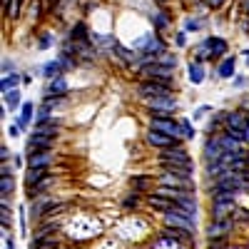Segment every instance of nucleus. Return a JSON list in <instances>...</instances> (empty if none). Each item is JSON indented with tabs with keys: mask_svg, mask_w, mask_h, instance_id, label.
<instances>
[{
	"mask_svg": "<svg viewBox=\"0 0 249 249\" xmlns=\"http://www.w3.org/2000/svg\"><path fill=\"white\" fill-rule=\"evenodd\" d=\"M152 65L167 68V70H177V65H179V57H177V53H170V50H164L162 55H157V57L152 60Z\"/></svg>",
	"mask_w": 249,
	"mask_h": 249,
	"instance_id": "nucleus-27",
	"label": "nucleus"
},
{
	"mask_svg": "<svg viewBox=\"0 0 249 249\" xmlns=\"http://www.w3.org/2000/svg\"><path fill=\"white\" fill-rule=\"evenodd\" d=\"M10 72H18V65H15V62L13 60H3V75H10Z\"/></svg>",
	"mask_w": 249,
	"mask_h": 249,
	"instance_id": "nucleus-39",
	"label": "nucleus"
},
{
	"mask_svg": "<svg viewBox=\"0 0 249 249\" xmlns=\"http://www.w3.org/2000/svg\"><path fill=\"white\" fill-rule=\"evenodd\" d=\"M140 204H144V197H142V192H130V195H124L122 197V207L124 210H137Z\"/></svg>",
	"mask_w": 249,
	"mask_h": 249,
	"instance_id": "nucleus-35",
	"label": "nucleus"
},
{
	"mask_svg": "<svg viewBox=\"0 0 249 249\" xmlns=\"http://www.w3.org/2000/svg\"><path fill=\"white\" fill-rule=\"evenodd\" d=\"M53 144H55V137L53 135H43V132H30L28 135V147L25 152H40V150H53Z\"/></svg>",
	"mask_w": 249,
	"mask_h": 249,
	"instance_id": "nucleus-15",
	"label": "nucleus"
},
{
	"mask_svg": "<svg viewBox=\"0 0 249 249\" xmlns=\"http://www.w3.org/2000/svg\"><path fill=\"white\" fill-rule=\"evenodd\" d=\"M224 3H227V0H204V5H207V8H212V10H222Z\"/></svg>",
	"mask_w": 249,
	"mask_h": 249,
	"instance_id": "nucleus-43",
	"label": "nucleus"
},
{
	"mask_svg": "<svg viewBox=\"0 0 249 249\" xmlns=\"http://www.w3.org/2000/svg\"><path fill=\"white\" fill-rule=\"evenodd\" d=\"M55 162V152L53 150H40V152H25V164L35 170H48Z\"/></svg>",
	"mask_w": 249,
	"mask_h": 249,
	"instance_id": "nucleus-11",
	"label": "nucleus"
},
{
	"mask_svg": "<svg viewBox=\"0 0 249 249\" xmlns=\"http://www.w3.org/2000/svg\"><path fill=\"white\" fill-rule=\"evenodd\" d=\"M162 219H164V224H167V227H182V230L197 232V219H195L192 214L179 212L177 207H172L170 212H164V214H162Z\"/></svg>",
	"mask_w": 249,
	"mask_h": 249,
	"instance_id": "nucleus-6",
	"label": "nucleus"
},
{
	"mask_svg": "<svg viewBox=\"0 0 249 249\" xmlns=\"http://www.w3.org/2000/svg\"><path fill=\"white\" fill-rule=\"evenodd\" d=\"M237 202H227V199H210V217L212 219H230L237 210Z\"/></svg>",
	"mask_w": 249,
	"mask_h": 249,
	"instance_id": "nucleus-13",
	"label": "nucleus"
},
{
	"mask_svg": "<svg viewBox=\"0 0 249 249\" xmlns=\"http://www.w3.org/2000/svg\"><path fill=\"white\" fill-rule=\"evenodd\" d=\"M23 82V75L20 72H10V75H3L0 80V92H10V90H18V85Z\"/></svg>",
	"mask_w": 249,
	"mask_h": 249,
	"instance_id": "nucleus-30",
	"label": "nucleus"
},
{
	"mask_svg": "<svg viewBox=\"0 0 249 249\" xmlns=\"http://www.w3.org/2000/svg\"><path fill=\"white\" fill-rule=\"evenodd\" d=\"M68 40L70 43H92V35H90V28L88 23H82V20H77V23L68 30Z\"/></svg>",
	"mask_w": 249,
	"mask_h": 249,
	"instance_id": "nucleus-23",
	"label": "nucleus"
},
{
	"mask_svg": "<svg viewBox=\"0 0 249 249\" xmlns=\"http://www.w3.org/2000/svg\"><path fill=\"white\" fill-rule=\"evenodd\" d=\"M224 155V150H222V144H219V137L217 135H207V140H204V144H202V162L207 164V162H214V160H219Z\"/></svg>",
	"mask_w": 249,
	"mask_h": 249,
	"instance_id": "nucleus-14",
	"label": "nucleus"
},
{
	"mask_svg": "<svg viewBox=\"0 0 249 249\" xmlns=\"http://www.w3.org/2000/svg\"><path fill=\"white\" fill-rule=\"evenodd\" d=\"M175 72L177 70H167V68H160V65H144V68L137 70V75L142 80H157L162 85H170V88H175Z\"/></svg>",
	"mask_w": 249,
	"mask_h": 249,
	"instance_id": "nucleus-3",
	"label": "nucleus"
},
{
	"mask_svg": "<svg viewBox=\"0 0 249 249\" xmlns=\"http://www.w3.org/2000/svg\"><path fill=\"white\" fill-rule=\"evenodd\" d=\"M155 182H157V179H155L152 175H132V177H130V187H132L135 192H147V190L152 192L155 187H157Z\"/></svg>",
	"mask_w": 249,
	"mask_h": 249,
	"instance_id": "nucleus-24",
	"label": "nucleus"
},
{
	"mask_svg": "<svg viewBox=\"0 0 249 249\" xmlns=\"http://www.w3.org/2000/svg\"><path fill=\"white\" fill-rule=\"evenodd\" d=\"M50 172L48 170H35V167H28L25 170V177H23V184L25 187H33V184H37L40 179H45Z\"/></svg>",
	"mask_w": 249,
	"mask_h": 249,
	"instance_id": "nucleus-32",
	"label": "nucleus"
},
{
	"mask_svg": "<svg viewBox=\"0 0 249 249\" xmlns=\"http://www.w3.org/2000/svg\"><path fill=\"white\" fill-rule=\"evenodd\" d=\"M157 184L170 187V190H184V192H197V184L187 175H172V172H157Z\"/></svg>",
	"mask_w": 249,
	"mask_h": 249,
	"instance_id": "nucleus-2",
	"label": "nucleus"
},
{
	"mask_svg": "<svg viewBox=\"0 0 249 249\" xmlns=\"http://www.w3.org/2000/svg\"><path fill=\"white\" fill-rule=\"evenodd\" d=\"M239 30H242L244 35H249V15H242V18H239Z\"/></svg>",
	"mask_w": 249,
	"mask_h": 249,
	"instance_id": "nucleus-45",
	"label": "nucleus"
},
{
	"mask_svg": "<svg viewBox=\"0 0 249 249\" xmlns=\"http://www.w3.org/2000/svg\"><path fill=\"white\" fill-rule=\"evenodd\" d=\"M234 230H237V224L232 219H212L210 224L204 227V237H207V242H212V239H227Z\"/></svg>",
	"mask_w": 249,
	"mask_h": 249,
	"instance_id": "nucleus-4",
	"label": "nucleus"
},
{
	"mask_svg": "<svg viewBox=\"0 0 249 249\" xmlns=\"http://www.w3.org/2000/svg\"><path fill=\"white\" fill-rule=\"evenodd\" d=\"M144 110L150 112V117H175L179 110V100L177 95H162V97H147L142 100Z\"/></svg>",
	"mask_w": 249,
	"mask_h": 249,
	"instance_id": "nucleus-1",
	"label": "nucleus"
},
{
	"mask_svg": "<svg viewBox=\"0 0 249 249\" xmlns=\"http://www.w3.org/2000/svg\"><path fill=\"white\" fill-rule=\"evenodd\" d=\"M157 162H192L190 152H187V147L182 142L172 144V147H164L157 152Z\"/></svg>",
	"mask_w": 249,
	"mask_h": 249,
	"instance_id": "nucleus-9",
	"label": "nucleus"
},
{
	"mask_svg": "<svg viewBox=\"0 0 249 249\" xmlns=\"http://www.w3.org/2000/svg\"><path fill=\"white\" fill-rule=\"evenodd\" d=\"M35 115H37V105H35L33 100H25V102H23V107H20V115L15 117V122H18L23 130H28L30 124L35 122Z\"/></svg>",
	"mask_w": 249,
	"mask_h": 249,
	"instance_id": "nucleus-22",
	"label": "nucleus"
},
{
	"mask_svg": "<svg viewBox=\"0 0 249 249\" xmlns=\"http://www.w3.org/2000/svg\"><path fill=\"white\" fill-rule=\"evenodd\" d=\"M175 88L170 85H162L157 80H140L137 82V97L140 100H147V97H162V95H172Z\"/></svg>",
	"mask_w": 249,
	"mask_h": 249,
	"instance_id": "nucleus-5",
	"label": "nucleus"
},
{
	"mask_svg": "<svg viewBox=\"0 0 249 249\" xmlns=\"http://www.w3.org/2000/svg\"><path fill=\"white\" fill-rule=\"evenodd\" d=\"M70 92L68 88V80L65 77H55V80H48V85L43 88V97H65Z\"/></svg>",
	"mask_w": 249,
	"mask_h": 249,
	"instance_id": "nucleus-19",
	"label": "nucleus"
},
{
	"mask_svg": "<svg viewBox=\"0 0 249 249\" xmlns=\"http://www.w3.org/2000/svg\"><path fill=\"white\" fill-rule=\"evenodd\" d=\"M207 249H230V242L227 239H212L210 244H207Z\"/></svg>",
	"mask_w": 249,
	"mask_h": 249,
	"instance_id": "nucleus-38",
	"label": "nucleus"
},
{
	"mask_svg": "<svg viewBox=\"0 0 249 249\" xmlns=\"http://www.w3.org/2000/svg\"><path fill=\"white\" fill-rule=\"evenodd\" d=\"M20 13H23V0H8V3H5V20H8V23L18 20Z\"/></svg>",
	"mask_w": 249,
	"mask_h": 249,
	"instance_id": "nucleus-33",
	"label": "nucleus"
},
{
	"mask_svg": "<svg viewBox=\"0 0 249 249\" xmlns=\"http://www.w3.org/2000/svg\"><path fill=\"white\" fill-rule=\"evenodd\" d=\"M8 132H10L13 137H18L20 132H23V127H20V124H18V122H13V124H10V127H8Z\"/></svg>",
	"mask_w": 249,
	"mask_h": 249,
	"instance_id": "nucleus-47",
	"label": "nucleus"
},
{
	"mask_svg": "<svg viewBox=\"0 0 249 249\" xmlns=\"http://www.w3.org/2000/svg\"><path fill=\"white\" fill-rule=\"evenodd\" d=\"M150 23H152V30L155 33H164V30L172 25V13L167 8H160V10L150 13Z\"/></svg>",
	"mask_w": 249,
	"mask_h": 249,
	"instance_id": "nucleus-21",
	"label": "nucleus"
},
{
	"mask_svg": "<svg viewBox=\"0 0 249 249\" xmlns=\"http://www.w3.org/2000/svg\"><path fill=\"white\" fill-rule=\"evenodd\" d=\"M179 130H182V140L184 142L187 140H195V135H197V127L192 124L190 117H179Z\"/></svg>",
	"mask_w": 249,
	"mask_h": 249,
	"instance_id": "nucleus-36",
	"label": "nucleus"
},
{
	"mask_svg": "<svg viewBox=\"0 0 249 249\" xmlns=\"http://www.w3.org/2000/svg\"><path fill=\"white\" fill-rule=\"evenodd\" d=\"M5 3H8V0H5Z\"/></svg>",
	"mask_w": 249,
	"mask_h": 249,
	"instance_id": "nucleus-52",
	"label": "nucleus"
},
{
	"mask_svg": "<svg viewBox=\"0 0 249 249\" xmlns=\"http://www.w3.org/2000/svg\"><path fill=\"white\" fill-rule=\"evenodd\" d=\"M155 3H170V0H155Z\"/></svg>",
	"mask_w": 249,
	"mask_h": 249,
	"instance_id": "nucleus-51",
	"label": "nucleus"
},
{
	"mask_svg": "<svg viewBox=\"0 0 249 249\" xmlns=\"http://www.w3.org/2000/svg\"><path fill=\"white\" fill-rule=\"evenodd\" d=\"M157 167L162 172H172V175H187L195 177V162H157Z\"/></svg>",
	"mask_w": 249,
	"mask_h": 249,
	"instance_id": "nucleus-20",
	"label": "nucleus"
},
{
	"mask_svg": "<svg viewBox=\"0 0 249 249\" xmlns=\"http://www.w3.org/2000/svg\"><path fill=\"white\" fill-rule=\"evenodd\" d=\"M23 95H20V90H10V92H3V105H5V110H20L23 107Z\"/></svg>",
	"mask_w": 249,
	"mask_h": 249,
	"instance_id": "nucleus-29",
	"label": "nucleus"
},
{
	"mask_svg": "<svg viewBox=\"0 0 249 249\" xmlns=\"http://www.w3.org/2000/svg\"><path fill=\"white\" fill-rule=\"evenodd\" d=\"M204 28V18L202 15H187L184 20H182V30L184 33H197V30H202Z\"/></svg>",
	"mask_w": 249,
	"mask_h": 249,
	"instance_id": "nucleus-31",
	"label": "nucleus"
},
{
	"mask_svg": "<svg viewBox=\"0 0 249 249\" xmlns=\"http://www.w3.org/2000/svg\"><path fill=\"white\" fill-rule=\"evenodd\" d=\"M242 55L247 57V65H244V68H249V50H242Z\"/></svg>",
	"mask_w": 249,
	"mask_h": 249,
	"instance_id": "nucleus-50",
	"label": "nucleus"
},
{
	"mask_svg": "<svg viewBox=\"0 0 249 249\" xmlns=\"http://www.w3.org/2000/svg\"><path fill=\"white\" fill-rule=\"evenodd\" d=\"M187 77H190L192 85H202L207 72H204V62H197V60H190L187 62Z\"/></svg>",
	"mask_w": 249,
	"mask_h": 249,
	"instance_id": "nucleus-25",
	"label": "nucleus"
},
{
	"mask_svg": "<svg viewBox=\"0 0 249 249\" xmlns=\"http://www.w3.org/2000/svg\"><path fill=\"white\" fill-rule=\"evenodd\" d=\"M10 162H13V167L18 170V167H23V162H25V157H23V155H13V160H10Z\"/></svg>",
	"mask_w": 249,
	"mask_h": 249,
	"instance_id": "nucleus-46",
	"label": "nucleus"
},
{
	"mask_svg": "<svg viewBox=\"0 0 249 249\" xmlns=\"http://www.w3.org/2000/svg\"><path fill=\"white\" fill-rule=\"evenodd\" d=\"M210 110H212V107H210V105H202V107H199V110H195V120H197V117H202V115H204V112H210Z\"/></svg>",
	"mask_w": 249,
	"mask_h": 249,
	"instance_id": "nucleus-49",
	"label": "nucleus"
},
{
	"mask_svg": "<svg viewBox=\"0 0 249 249\" xmlns=\"http://www.w3.org/2000/svg\"><path fill=\"white\" fill-rule=\"evenodd\" d=\"M249 127V112L244 110H230V115H227V122H224V130L227 132H247Z\"/></svg>",
	"mask_w": 249,
	"mask_h": 249,
	"instance_id": "nucleus-10",
	"label": "nucleus"
},
{
	"mask_svg": "<svg viewBox=\"0 0 249 249\" xmlns=\"http://www.w3.org/2000/svg\"><path fill=\"white\" fill-rule=\"evenodd\" d=\"M55 45V35L53 33H37V48L40 50H50Z\"/></svg>",
	"mask_w": 249,
	"mask_h": 249,
	"instance_id": "nucleus-37",
	"label": "nucleus"
},
{
	"mask_svg": "<svg viewBox=\"0 0 249 249\" xmlns=\"http://www.w3.org/2000/svg\"><path fill=\"white\" fill-rule=\"evenodd\" d=\"M150 130H157V132H164L175 140H182V130H179V120L177 117H150Z\"/></svg>",
	"mask_w": 249,
	"mask_h": 249,
	"instance_id": "nucleus-7",
	"label": "nucleus"
},
{
	"mask_svg": "<svg viewBox=\"0 0 249 249\" xmlns=\"http://www.w3.org/2000/svg\"><path fill=\"white\" fill-rule=\"evenodd\" d=\"M232 82H234V88H237V90L247 88V77H244V75H239V72H237V75L232 77Z\"/></svg>",
	"mask_w": 249,
	"mask_h": 249,
	"instance_id": "nucleus-44",
	"label": "nucleus"
},
{
	"mask_svg": "<svg viewBox=\"0 0 249 249\" xmlns=\"http://www.w3.org/2000/svg\"><path fill=\"white\" fill-rule=\"evenodd\" d=\"M62 72H65V70H62V65H60V60H57V57H55V60H48L45 65L37 70V75H40V77H45V80H55V77H60Z\"/></svg>",
	"mask_w": 249,
	"mask_h": 249,
	"instance_id": "nucleus-26",
	"label": "nucleus"
},
{
	"mask_svg": "<svg viewBox=\"0 0 249 249\" xmlns=\"http://www.w3.org/2000/svg\"><path fill=\"white\" fill-rule=\"evenodd\" d=\"M239 13L242 15H249V0H239Z\"/></svg>",
	"mask_w": 249,
	"mask_h": 249,
	"instance_id": "nucleus-48",
	"label": "nucleus"
},
{
	"mask_svg": "<svg viewBox=\"0 0 249 249\" xmlns=\"http://www.w3.org/2000/svg\"><path fill=\"white\" fill-rule=\"evenodd\" d=\"M207 43H210V50H212V60L219 62L230 55V43H227V37L222 35H210L207 37Z\"/></svg>",
	"mask_w": 249,
	"mask_h": 249,
	"instance_id": "nucleus-16",
	"label": "nucleus"
},
{
	"mask_svg": "<svg viewBox=\"0 0 249 249\" xmlns=\"http://www.w3.org/2000/svg\"><path fill=\"white\" fill-rule=\"evenodd\" d=\"M184 43H187V33H184V30H179V33L175 35V48H187Z\"/></svg>",
	"mask_w": 249,
	"mask_h": 249,
	"instance_id": "nucleus-42",
	"label": "nucleus"
},
{
	"mask_svg": "<svg viewBox=\"0 0 249 249\" xmlns=\"http://www.w3.org/2000/svg\"><path fill=\"white\" fill-rule=\"evenodd\" d=\"M3 247L5 249H15V239L10 237V230H3Z\"/></svg>",
	"mask_w": 249,
	"mask_h": 249,
	"instance_id": "nucleus-40",
	"label": "nucleus"
},
{
	"mask_svg": "<svg viewBox=\"0 0 249 249\" xmlns=\"http://www.w3.org/2000/svg\"><path fill=\"white\" fill-rule=\"evenodd\" d=\"M247 155H249V150H237V152H224L222 157H219V162L224 164L227 170H249V164H247Z\"/></svg>",
	"mask_w": 249,
	"mask_h": 249,
	"instance_id": "nucleus-12",
	"label": "nucleus"
},
{
	"mask_svg": "<svg viewBox=\"0 0 249 249\" xmlns=\"http://www.w3.org/2000/svg\"><path fill=\"white\" fill-rule=\"evenodd\" d=\"M15 175H8V177H0V197H13L15 195Z\"/></svg>",
	"mask_w": 249,
	"mask_h": 249,
	"instance_id": "nucleus-34",
	"label": "nucleus"
},
{
	"mask_svg": "<svg viewBox=\"0 0 249 249\" xmlns=\"http://www.w3.org/2000/svg\"><path fill=\"white\" fill-rule=\"evenodd\" d=\"M144 204L150 207V210H155V212H170L172 207H175V202L170 199V197H162V195H157V192H147L144 195Z\"/></svg>",
	"mask_w": 249,
	"mask_h": 249,
	"instance_id": "nucleus-17",
	"label": "nucleus"
},
{
	"mask_svg": "<svg viewBox=\"0 0 249 249\" xmlns=\"http://www.w3.org/2000/svg\"><path fill=\"white\" fill-rule=\"evenodd\" d=\"M13 155H10V147L8 144H0V162H10Z\"/></svg>",
	"mask_w": 249,
	"mask_h": 249,
	"instance_id": "nucleus-41",
	"label": "nucleus"
},
{
	"mask_svg": "<svg viewBox=\"0 0 249 249\" xmlns=\"http://www.w3.org/2000/svg\"><path fill=\"white\" fill-rule=\"evenodd\" d=\"M177 142H184V140H175V137H170V135H164V132H157V130H150L147 127V132H144V144L147 147H152V150H164V147H172V144H177Z\"/></svg>",
	"mask_w": 249,
	"mask_h": 249,
	"instance_id": "nucleus-8",
	"label": "nucleus"
},
{
	"mask_svg": "<svg viewBox=\"0 0 249 249\" xmlns=\"http://www.w3.org/2000/svg\"><path fill=\"white\" fill-rule=\"evenodd\" d=\"M214 75L219 80H232L237 75V55H227L224 60H219L214 68Z\"/></svg>",
	"mask_w": 249,
	"mask_h": 249,
	"instance_id": "nucleus-18",
	"label": "nucleus"
},
{
	"mask_svg": "<svg viewBox=\"0 0 249 249\" xmlns=\"http://www.w3.org/2000/svg\"><path fill=\"white\" fill-rule=\"evenodd\" d=\"M192 60H197V62H214V60H212L210 43H207V37L199 40V43L195 45V50H192Z\"/></svg>",
	"mask_w": 249,
	"mask_h": 249,
	"instance_id": "nucleus-28",
	"label": "nucleus"
}]
</instances>
